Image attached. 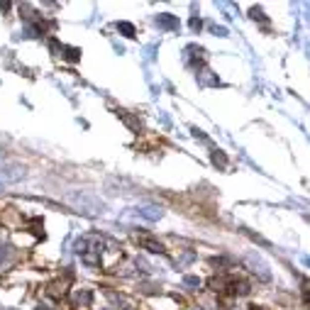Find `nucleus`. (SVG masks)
<instances>
[{
    "label": "nucleus",
    "mask_w": 310,
    "mask_h": 310,
    "mask_svg": "<svg viewBox=\"0 0 310 310\" xmlns=\"http://www.w3.org/2000/svg\"><path fill=\"white\" fill-rule=\"evenodd\" d=\"M69 200L74 203V208H78V213H86V215H100L105 210V203L93 193H71Z\"/></svg>",
    "instance_id": "obj_1"
},
{
    "label": "nucleus",
    "mask_w": 310,
    "mask_h": 310,
    "mask_svg": "<svg viewBox=\"0 0 310 310\" xmlns=\"http://www.w3.org/2000/svg\"><path fill=\"white\" fill-rule=\"evenodd\" d=\"M186 283H188V286H198V278H193V276H188V278H186Z\"/></svg>",
    "instance_id": "obj_8"
},
{
    "label": "nucleus",
    "mask_w": 310,
    "mask_h": 310,
    "mask_svg": "<svg viewBox=\"0 0 310 310\" xmlns=\"http://www.w3.org/2000/svg\"><path fill=\"white\" fill-rule=\"evenodd\" d=\"M139 244H142V247H147L149 252H164L161 242H154V239H149V237H142V239H139Z\"/></svg>",
    "instance_id": "obj_5"
},
{
    "label": "nucleus",
    "mask_w": 310,
    "mask_h": 310,
    "mask_svg": "<svg viewBox=\"0 0 310 310\" xmlns=\"http://www.w3.org/2000/svg\"><path fill=\"white\" fill-rule=\"evenodd\" d=\"M25 176V169L20 164H2L0 166V183H15Z\"/></svg>",
    "instance_id": "obj_2"
},
{
    "label": "nucleus",
    "mask_w": 310,
    "mask_h": 310,
    "mask_svg": "<svg viewBox=\"0 0 310 310\" xmlns=\"http://www.w3.org/2000/svg\"><path fill=\"white\" fill-rule=\"evenodd\" d=\"M134 215H139V218L154 222V220H159V218L164 215V210H161L159 205H139V208H134Z\"/></svg>",
    "instance_id": "obj_3"
},
{
    "label": "nucleus",
    "mask_w": 310,
    "mask_h": 310,
    "mask_svg": "<svg viewBox=\"0 0 310 310\" xmlns=\"http://www.w3.org/2000/svg\"><path fill=\"white\" fill-rule=\"evenodd\" d=\"M156 25L164 27V30H178V20H176L174 15H169V12L159 15V17H156Z\"/></svg>",
    "instance_id": "obj_4"
},
{
    "label": "nucleus",
    "mask_w": 310,
    "mask_h": 310,
    "mask_svg": "<svg viewBox=\"0 0 310 310\" xmlns=\"http://www.w3.org/2000/svg\"><path fill=\"white\" fill-rule=\"evenodd\" d=\"M191 27H193V30H200V20H195L193 17V20H191Z\"/></svg>",
    "instance_id": "obj_9"
},
{
    "label": "nucleus",
    "mask_w": 310,
    "mask_h": 310,
    "mask_svg": "<svg viewBox=\"0 0 310 310\" xmlns=\"http://www.w3.org/2000/svg\"><path fill=\"white\" fill-rule=\"evenodd\" d=\"M117 30L127 32V37H132V35H134V27H132V25H127V22H117Z\"/></svg>",
    "instance_id": "obj_7"
},
{
    "label": "nucleus",
    "mask_w": 310,
    "mask_h": 310,
    "mask_svg": "<svg viewBox=\"0 0 310 310\" xmlns=\"http://www.w3.org/2000/svg\"><path fill=\"white\" fill-rule=\"evenodd\" d=\"M213 161H215V164H220V166H222V169H225V166H227V156L222 154V152H218V149H215V152H213Z\"/></svg>",
    "instance_id": "obj_6"
},
{
    "label": "nucleus",
    "mask_w": 310,
    "mask_h": 310,
    "mask_svg": "<svg viewBox=\"0 0 310 310\" xmlns=\"http://www.w3.org/2000/svg\"><path fill=\"white\" fill-rule=\"evenodd\" d=\"M252 310H264V308H252Z\"/></svg>",
    "instance_id": "obj_10"
}]
</instances>
